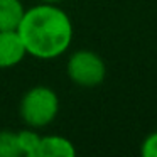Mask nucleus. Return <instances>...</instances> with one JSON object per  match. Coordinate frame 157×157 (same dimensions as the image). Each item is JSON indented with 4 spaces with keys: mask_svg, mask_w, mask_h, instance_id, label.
Returning <instances> with one entry per match:
<instances>
[{
    "mask_svg": "<svg viewBox=\"0 0 157 157\" xmlns=\"http://www.w3.org/2000/svg\"><path fill=\"white\" fill-rule=\"evenodd\" d=\"M41 2H44V4H58L61 0H41Z\"/></svg>",
    "mask_w": 157,
    "mask_h": 157,
    "instance_id": "9d476101",
    "label": "nucleus"
},
{
    "mask_svg": "<svg viewBox=\"0 0 157 157\" xmlns=\"http://www.w3.org/2000/svg\"><path fill=\"white\" fill-rule=\"evenodd\" d=\"M59 110V100L54 90L49 86H34L21 101V117L29 127L41 128L56 118Z\"/></svg>",
    "mask_w": 157,
    "mask_h": 157,
    "instance_id": "f03ea898",
    "label": "nucleus"
},
{
    "mask_svg": "<svg viewBox=\"0 0 157 157\" xmlns=\"http://www.w3.org/2000/svg\"><path fill=\"white\" fill-rule=\"evenodd\" d=\"M76 149L71 140L59 135L41 137V144L37 149V157H75Z\"/></svg>",
    "mask_w": 157,
    "mask_h": 157,
    "instance_id": "39448f33",
    "label": "nucleus"
},
{
    "mask_svg": "<svg viewBox=\"0 0 157 157\" xmlns=\"http://www.w3.org/2000/svg\"><path fill=\"white\" fill-rule=\"evenodd\" d=\"M24 14L21 0H0V31H17Z\"/></svg>",
    "mask_w": 157,
    "mask_h": 157,
    "instance_id": "423d86ee",
    "label": "nucleus"
},
{
    "mask_svg": "<svg viewBox=\"0 0 157 157\" xmlns=\"http://www.w3.org/2000/svg\"><path fill=\"white\" fill-rule=\"evenodd\" d=\"M17 144L21 155L37 157V149L41 144V135L34 130H22L17 133Z\"/></svg>",
    "mask_w": 157,
    "mask_h": 157,
    "instance_id": "0eeeda50",
    "label": "nucleus"
},
{
    "mask_svg": "<svg viewBox=\"0 0 157 157\" xmlns=\"http://www.w3.org/2000/svg\"><path fill=\"white\" fill-rule=\"evenodd\" d=\"M106 66L93 51H76L68 61V76L79 86H96L105 79Z\"/></svg>",
    "mask_w": 157,
    "mask_h": 157,
    "instance_id": "7ed1b4c3",
    "label": "nucleus"
},
{
    "mask_svg": "<svg viewBox=\"0 0 157 157\" xmlns=\"http://www.w3.org/2000/svg\"><path fill=\"white\" fill-rule=\"evenodd\" d=\"M17 32L27 54L52 59L66 52L73 41V24L64 10L52 4H42L25 10Z\"/></svg>",
    "mask_w": 157,
    "mask_h": 157,
    "instance_id": "f257e3e1",
    "label": "nucleus"
},
{
    "mask_svg": "<svg viewBox=\"0 0 157 157\" xmlns=\"http://www.w3.org/2000/svg\"><path fill=\"white\" fill-rule=\"evenodd\" d=\"M21 150H19L17 144V133L10 132V130H2L0 132V157H19Z\"/></svg>",
    "mask_w": 157,
    "mask_h": 157,
    "instance_id": "6e6552de",
    "label": "nucleus"
},
{
    "mask_svg": "<svg viewBox=\"0 0 157 157\" xmlns=\"http://www.w3.org/2000/svg\"><path fill=\"white\" fill-rule=\"evenodd\" d=\"M142 155L144 157H157V132L150 133L142 144Z\"/></svg>",
    "mask_w": 157,
    "mask_h": 157,
    "instance_id": "1a4fd4ad",
    "label": "nucleus"
},
{
    "mask_svg": "<svg viewBox=\"0 0 157 157\" xmlns=\"http://www.w3.org/2000/svg\"><path fill=\"white\" fill-rule=\"evenodd\" d=\"M27 54L17 31H0V69L14 68Z\"/></svg>",
    "mask_w": 157,
    "mask_h": 157,
    "instance_id": "20e7f679",
    "label": "nucleus"
}]
</instances>
